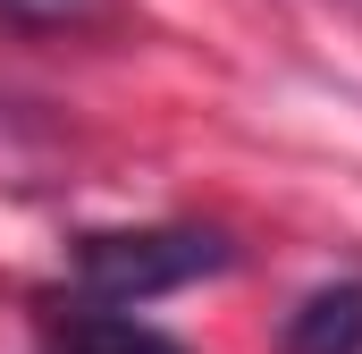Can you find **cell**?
I'll list each match as a JSON object with an SVG mask.
<instances>
[{"instance_id": "obj_2", "label": "cell", "mask_w": 362, "mask_h": 354, "mask_svg": "<svg viewBox=\"0 0 362 354\" xmlns=\"http://www.w3.org/2000/svg\"><path fill=\"white\" fill-rule=\"evenodd\" d=\"M42 346L51 354H194L169 329L135 321V312H110V304H76V312H51L42 321Z\"/></svg>"}, {"instance_id": "obj_3", "label": "cell", "mask_w": 362, "mask_h": 354, "mask_svg": "<svg viewBox=\"0 0 362 354\" xmlns=\"http://www.w3.org/2000/svg\"><path fill=\"white\" fill-rule=\"evenodd\" d=\"M286 354H362V278H329L286 312Z\"/></svg>"}, {"instance_id": "obj_1", "label": "cell", "mask_w": 362, "mask_h": 354, "mask_svg": "<svg viewBox=\"0 0 362 354\" xmlns=\"http://www.w3.org/2000/svg\"><path fill=\"white\" fill-rule=\"evenodd\" d=\"M228 262H236V245L219 228H93V236H76V287L110 312L177 295L194 278H219Z\"/></svg>"}, {"instance_id": "obj_4", "label": "cell", "mask_w": 362, "mask_h": 354, "mask_svg": "<svg viewBox=\"0 0 362 354\" xmlns=\"http://www.w3.org/2000/svg\"><path fill=\"white\" fill-rule=\"evenodd\" d=\"M85 17H101V0H0V25H25V34H59Z\"/></svg>"}]
</instances>
